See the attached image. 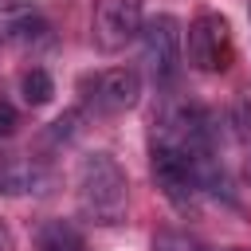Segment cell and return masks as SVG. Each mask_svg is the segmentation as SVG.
<instances>
[{
  "label": "cell",
  "mask_w": 251,
  "mask_h": 251,
  "mask_svg": "<svg viewBox=\"0 0 251 251\" xmlns=\"http://www.w3.org/2000/svg\"><path fill=\"white\" fill-rule=\"evenodd\" d=\"M78 208L94 224H122L126 220V200H129V180L126 169L110 153H90L78 165Z\"/></svg>",
  "instance_id": "6da1fadb"
},
{
  "label": "cell",
  "mask_w": 251,
  "mask_h": 251,
  "mask_svg": "<svg viewBox=\"0 0 251 251\" xmlns=\"http://www.w3.org/2000/svg\"><path fill=\"white\" fill-rule=\"evenodd\" d=\"M149 165H153V180H157V188H161V192H165L180 212L196 208V192H200V184H196L192 157H188L184 149H176V145H169V141L153 137Z\"/></svg>",
  "instance_id": "7a4b0ae2"
},
{
  "label": "cell",
  "mask_w": 251,
  "mask_h": 251,
  "mask_svg": "<svg viewBox=\"0 0 251 251\" xmlns=\"http://www.w3.org/2000/svg\"><path fill=\"white\" fill-rule=\"evenodd\" d=\"M231 27L220 12H200L188 24V63L196 71H227L231 67Z\"/></svg>",
  "instance_id": "3957f363"
},
{
  "label": "cell",
  "mask_w": 251,
  "mask_h": 251,
  "mask_svg": "<svg viewBox=\"0 0 251 251\" xmlns=\"http://www.w3.org/2000/svg\"><path fill=\"white\" fill-rule=\"evenodd\" d=\"M141 51L157 82H173L180 71V24L173 16H153L141 24Z\"/></svg>",
  "instance_id": "277c9868"
},
{
  "label": "cell",
  "mask_w": 251,
  "mask_h": 251,
  "mask_svg": "<svg viewBox=\"0 0 251 251\" xmlns=\"http://www.w3.org/2000/svg\"><path fill=\"white\" fill-rule=\"evenodd\" d=\"M137 35H141V0H98L94 43L102 51H122Z\"/></svg>",
  "instance_id": "5b68a950"
},
{
  "label": "cell",
  "mask_w": 251,
  "mask_h": 251,
  "mask_svg": "<svg viewBox=\"0 0 251 251\" xmlns=\"http://www.w3.org/2000/svg\"><path fill=\"white\" fill-rule=\"evenodd\" d=\"M0 39H8L12 47L35 51L51 43V24L27 0H0Z\"/></svg>",
  "instance_id": "8992f818"
},
{
  "label": "cell",
  "mask_w": 251,
  "mask_h": 251,
  "mask_svg": "<svg viewBox=\"0 0 251 251\" xmlns=\"http://www.w3.org/2000/svg\"><path fill=\"white\" fill-rule=\"evenodd\" d=\"M86 98H90V106L98 110V114H122V110H129L133 102H137V94H141V78H137V71H129V67H110V71H102L94 82H86Z\"/></svg>",
  "instance_id": "52a82bcc"
},
{
  "label": "cell",
  "mask_w": 251,
  "mask_h": 251,
  "mask_svg": "<svg viewBox=\"0 0 251 251\" xmlns=\"http://www.w3.org/2000/svg\"><path fill=\"white\" fill-rule=\"evenodd\" d=\"M55 176L35 157H0V196H43Z\"/></svg>",
  "instance_id": "ba28073f"
},
{
  "label": "cell",
  "mask_w": 251,
  "mask_h": 251,
  "mask_svg": "<svg viewBox=\"0 0 251 251\" xmlns=\"http://www.w3.org/2000/svg\"><path fill=\"white\" fill-rule=\"evenodd\" d=\"M35 251H82V235L63 224V220H51L39 227V239H35Z\"/></svg>",
  "instance_id": "9c48e42d"
},
{
  "label": "cell",
  "mask_w": 251,
  "mask_h": 251,
  "mask_svg": "<svg viewBox=\"0 0 251 251\" xmlns=\"http://www.w3.org/2000/svg\"><path fill=\"white\" fill-rule=\"evenodd\" d=\"M20 94H24V102H27V106H47V102H51V94H55V82H51V75H47V71L31 67V71H24V78H20Z\"/></svg>",
  "instance_id": "30bf717a"
},
{
  "label": "cell",
  "mask_w": 251,
  "mask_h": 251,
  "mask_svg": "<svg viewBox=\"0 0 251 251\" xmlns=\"http://www.w3.org/2000/svg\"><path fill=\"white\" fill-rule=\"evenodd\" d=\"M153 251H200V243L192 235H184V231H157Z\"/></svg>",
  "instance_id": "8fae6325"
},
{
  "label": "cell",
  "mask_w": 251,
  "mask_h": 251,
  "mask_svg": "<svg viewBox=\"0 0 251 251\" xmlns=\"http://www.w3.org/2000/svg\"><path fill=\"white\" fill-rule=\"evenodd\" d=\"M231 126H235V133H239L243 141H251V102H247V98L231 106Z\"/></svg>",
  "instance_id": "7c38bea8"
},
{
  "label": "cell",
  "mask_w": 251,
  "mask_h": 251,
  "mask_svg": "<svg viewBox=\"0 0 251 251\" xmlns=\"http://www.w3.org/2000/svg\"><path fill=\"white\" fill-rule=\"evenodd\" d=\"M16 126H20V118H16V106L0 98V137H12V133H16Z\"/></svg>",
  "instance_id": "4fadbf2b"
},
{
  "label": "cell",
  "mask_w": 251,
  "mask_h": 251,
  "mask_svg": "<svg viewBox=\"0 0 251 251\" xmlns=\"http://www.w3.org/2000/svg\"><path fill=\"white\" fill-rule=\"evenodd\" d=\"M75 122H78V114H75V110H71V114H63V118L51 126V137H63V141H67V137L75 133Z\"/></svg>",
  "instance_id": "5bb4252c"
},
{
  "label": "cell",
  "mask_w": 251,
  "mask_h": 251,
  "mask_svg": "<svg viewBox=\"0 0 251 251\" xmlns=\"http://www.w3.org/2000/svg\"><path fill=\"white\" fill-rule=\"evenodd\" d=\"M0 251H12V235H8L4 224H0Z\"/></svg>",
  "instance_id": "9a60e30c"
},
{
  "label": "cell",
  "mask_w": 251,
  "mask_h": 251,
  "mask_svg": "<svg viewBox=\"0 0 251 251\" xmlns=\"http://www.w3.org/2000/svg\"><path fill=\"white\" fill-rule=\"evenodd\" d=\"M247 180H251V161H247Z\"/></svg>",
  "instance_id": "2e32d148"
},
{
  "label": "cell",
  "mask_w": 251,
  "mask_h": 251,
  "mask_svg": "<svg viewBox=\"0 0 251 251\" xmlns=\"http://www.w3.org/2000/svg\"><path fill=\"white\" fill-rule=\"evenodd\" d=\"M247 16H251V4H247Z\"/></svg>",
  "instance_id": "e0dca14e"
}]
</instances>
